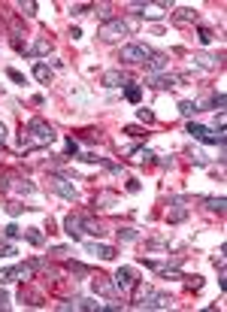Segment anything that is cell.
Masks as SVG:
<instances>
[{"instance_id":"cell-1","label":"cell","mask_w":227,"mask_h":312,"mask_svg":"<svg viewBox=\"0 0 227 312\" xmlns=\"http://www.w3.org/2000/svg\"><path fill=\"white\" fill-rule=\"evenodd\" d=\"M55 127L49 124V121H42V118H30L27 124H24V133H21V140H24V152L27 149H39V146H52L55 143Z\"/></svg>"},{"instance_id":"cell-2","label":"cell","mask_w":227,"mask_h":312,"mask_svg":"<svg viewBox=\"0 0 227 312\" xmlns=\"http://www.w3.org/2000/svg\"><path fill=\"white\" fill-rule=\"evenodd\" d=\"M130 33V21H124V18H109V21H103L100 27H97V36L103 39V42H118L121 36H127Z\"/></svg>"},{"instance_id":"cell-3","label":"cell","mask_w":227,"mask_h":312,"mask_svg":"<svg viewBox=\"0 0 227 312\" xmlns=\"http://www.w3.org/2000/svg\"><path fill=\"white\" fill-rule=\"evenodd\" d=\"M61 309H85V312H118V303H100V300H85V297H70L61 303Z\"/></svg>"},{"instance_id":"cell-4","label":"cell","mask_w":227,"mask_h":312,"mask_svg":"<svg viewBox=\"0 0 227 312\" xmlns=\"http://www.w3.org/2000/svg\"><path fill=\"white\" fill-rule=\"evenodd\" d=\"M137 306H140V309H170V306H173V297L164 294V291H152V288H146V291L137 297Z\"/></svg>"},{"instance_id":"cell-5","label":"cell","mask_w":227,"mask_h":312,"mask_svg":"<svg viewBox=\"0 0 227 312\" xmlns=\"http://www.w3.org/2000/svg\"><path fill=\"white\" fill-rule=\"evenodd\" d=\"M149 55H152V49L146 42H127V46H121V61L124 64H146Z\"/></svg>"},{"instance_id":"cell-6","label":"cell","mask_w":227,"mask_h":312,"mask_svg":"<svg viewBox=\"0 0 227 312\" xmlns=\"http://www.w3.org/2000/svg\"><path fill=\"white\" fill-rule=\"evenodd\" d=\"M115 288H118L121 294L137 291V288H140V276H137V270H133V267H118V270H115Z\"/></svg>"},{"instance_id":"cell-7","label":"cell","mask_w":227,"mask_h":312,"mask_svg":"<svg viewBox=\"0 0 227 312\" xmlns=\"http://www.w3.org/2000/svg\"><path fill=\"white\" fill-rule=\"evenodd\" d=\"M188 133H191L194 140L206 143V146H224V137H221V133H212L206 124H194V121H188Z\"/></svg>"},{"instance_id":"cell-8","label":"cell","mask_w":227,"mask_h":312,"mask_svg":"<svg viewBox=\"0 0 227 312\" xmlns=\"http://www.w3.org/2000/svg\"><path fill=\"white\" fill-rule=\"evenodd\" d=\"M49 185H52V191H55V194H61L64 200H73V197H76L73 182H70V179H64V176H49Z\"/></svg>"},{"instance_id":"cell-9","label":"cell","mask_w":227,"mask_h":312,"mask_svg":"<svg viewBox=\"0 0 227 312\" xmlns=\"http://www.w3.org/2000/svg\"><path fill=\"white\" fill-rule=\"evenodd\" d=\"M167 67H170V58H167L164 52H152V55H149V61H146V70H149V76L167 73Z\"/></svg>"},{"instance_id":"cell-10","label":"cell","mask_w":227,"mask_h":312,"mask_svg":"<svg viewBox=\"0 0 227 312\" xmlns=\"http://www.w3.org/2000/svg\"><path fill=\"white\" fill-rule=\"evenodd\" d=\"M176 82H182V79L173 76V73H158V76H149V79H146V85H149V88H158V91L176 88Z\"/></svg>"},{"instance_id":"cell-11","label":"cell","mask_w":227,"mask_h":312,"mask_svg":"<svg viewBox=\"0 0 227 312\" xmlns=\"http://www.w3.org/2000/svg\"><path fill=\"white\" fill-rule=\"evenodd\" d=\"M64 234H67L73 243L82 240V215H79V212H70V215L64 218Z\"/></svg>"},{"instance_id":"cell-12","label":"cell","mask_w":227,"mask_h":312,"mask_svg":"<svg viewBox=\"0 0 227 312\" xmlns=\"http://www.w3.org/2000/svg\"><path fill=\"white\" fill-rule=\"evenodd\" d=\"M85 252L94 255V258H100V261H112V258H115V249H112V246H103V243H85Z\"/></svg>"},{"instance_id":"cell-13","label":"cell","mask_w":227,"mask_h":312,"mask_svg":"<svg viewBox=\"0 0 227 312\" xmlns=\"http://www.w3.org/2000/svg\"><path fill=\"white\" fill-rule=\"evenodd\" d=\"M194 64L203 67V70H218V67H221V58H218V55H209V52H197V55H194Z\"/></svg>"},{"instance_id":"cell-14","label":"cell","mask_w":227,"mask_h":312,"mask_svg":"<svg viewBox=\"0 0 227 312\" xmlns=\"http://www.w3.org/2000/svg\"><path fill=\"white\" fill-rule=\"evenodd\" d=\"M103 85H106V88H124V85H127V76H124L121 70H109V73H103Z\"/></svg>"},{"instance_id":"cell-15","label":"cell","mask_w":227,"mask_h":312,"mask_svg":"<svg viewBox=\"0 0 227 312\" xmlns=\"http://www.w3.org/2000/svg\"><path fill=\"white\" fill-rule=\"evenodd\" d=\"M170 203L176 206V209H170V225H179V221H185V218H188V209L182 206V203H185V197H173Z\"/></svg>"},{"instance_id":"cell-16","label":"cell","mask_w":227,"mask_h":312,"mask_svg":"<svg viewBox=\"0 0 227 312\" xmlns=\"http://www.w3.org/2000/svg\"><path fill=\"white\" fill-rule=\"evenodd\" d=\"M130 161H133V164H152V161H155V152L146 149V146H137V149L130 152Z\"/></svg>"},{"instance_id":"cell-17","label":"cell","mask_w":227,"mask_h":312,"mask_svg":"<svg viewBox=\"0 0 227 312\" xmlns=\"http://www.w3.org/2000/svg\"><path fill=\"white\" fill-rule=\"evenodd\" d=\"M33 76H36V82H42V85H49L55 73H52V67H49V64H42V61H36V64H33Z\"/></svg>"},{"instance_id":"cell-18","label":"cell","mask_w":227,"mask_h":312,"mask_svg":"<svg viewBox=\"0 0 227 312\" xmlns=\"http://www.w3.org/2000/svg\"><path fill=\"white\" fill-rule=\"evenodd\" d=\"M124 97H127V103H140V100H143V88H140L137 82L127 79V85H124Z\"/></svg>"},{"instance_id":"cell-19","label":"cell","mask_w":227,"mask_h":312,"mask_svg":"<svg viewBox=\"0 0 227 312\" xmlns=\"http://www.w3.org/2000/svg\"><path fill=\"white\" fill-rule=\"evenodd\" d=\"M94 291H97V294H103V297H115V288L109 285V279H106V276H97V279H94Z\"/></svg>"},{"instance_id":"cell-20","label":"cell","mask_w":227,"mask_h":312,"mask_svg":"<svg viewBox=\"0 0 227 312\" xmlns=\"http://www.w3.org/2000/svg\"><path fill=\"white\" fill-rule=\"evenodd\" d=\"M203 203H206V209H209V212H218V215H224V209H227L224 197H203Z\"/></svg>"},{"instance_id":"cell-21","label":"cell","mask_w":227,"mask_h":312,"mask_svg":"<svg viewBox=\"0 0 227 312\" xmlns=\"http://www.w3.org/2000/svg\"><path fill=\"white\" fill-rule=\"evenodd\" d=\"M179 24H188V21H197V9H191V6H182V9H176V15H173Z\"/></svg>"},{"instance_id":"cell-22","label":"cell","mask_w":227,"mask_h":312,"mask_svg":"<svg viewBox=\"0 0 227 312\" xmlns=\"http://www.w3.org/2000/svg\"><path fill=\"white\" fill-rule=\"evenodd\" d=\"M21 237H24L30 246H42V234H39V228H27V231H21Z\"/></svg>"},{"instance_id":"cell-23","label":"cell","mask_w":227,"mask_h":312,"mask_svg":"<svg viewBox=\"0 0 227 312\" xmlns=\"http://www.w3.org/2000/svg\"><path fill=\"white\" fill-rule=\"evenodd\" d=\"M49 49H52V42H46V39H36V42H33V49H27L24 55H33V58H36V55H49Z\"/></svg>"},{"instance_id":"cell-24","label":"cell","mask_w":227,"mask_h":312,"mask_svg":"<svg viewBox=\"0 0 227 312\" xmlns=\"http://www.w3.org/2000/svg\"><path fill=\"white\" fill-rule=\"evenodd\" d=\"M179 112H182L185 118H191L194 112H200V106H197L194 100H182V103H179Z\"/></svg>"},{"instance_id":"cell-25","label":"cell","mask_w":227,"mask_h":312,"mask_svg":"<svg viewBox=\"0 0 227 312\" xmlns=\"http://www.w3.org/2000/svg\"><path fill=\"white\" fill-rule=\"evenodd\" d=\"M9 188H15L18 194H33V182H27V179H15V185H9Z\"/></svg>"},{"instance_id":"cell-26","label":"cell","mask_w":227,"mask_h":312,"mask_svg":"<svg viewBox=\"0 0 227 312\" xmlns=\"http://www.w3.org/2000/svg\"><path fill=\"white\" fill-rule=\"evenodd\" d=\"M82 228H85V231H91L94 237H103V234H106V231H103L97 221H91V218H85V215H82Z\"/></svg>"},{"instance_id":"cell-27","label":"cell","mask_w":227,"mask_h":312,"mask_svg":"<svg viewBox=\"0 0 227 312\" xmlns=\"http://www.w3.org/2000/svg\"><path fill=\"white\" fill-rule=\"evenodd\" d=\"M224 103H227V97H224V94H221V91H218V94H212V97H209V106H212V109H215V112H224Z\"/></svg>"},{"instance_id":"cell-28","label":"cell","mask_w":227,"mask_h":312,"mask_svg":"<svg viewBox=\"0 0 227 312\" xmlns=\"http://www.w3.org/2000/svg\"><path fill=\"white\" fill-rule=\"evenodd\" d=\"M197 39H200L203 46H209V42L215 39V33H212V27H197Z\"/></svg>"},{"instance_id":"cell-29","label":"cell","mask_w":227,"mask_h":312,"mask_svg":"<svg viewBox=\"0 0 227 312\" xmlns=\"http://www.w3.org/2000/svg\"><path fill=\"white\" fill-rule=\"evenodd\" d=\"M18 276H15V267H3L0 270V285H9V282H15Z\"/></svg>"},{"instance_id":"cell-30","label":"cell","mask_w":227,"mask_h":312,"mask_svg":"<svg viewBox=\"0 0 227 312\" xmlns=\"http://www.w3.org/2000/svg\"><path fill=\"white\" fill-rule=\"evenodd\" d=\"M137 237H140V234H137L133 228H121V231H118V240H124V243H137Z\"/></svg>"},{"instance_id":"cell-31","label":"cell","mask_w":227,"mask_h":312,"mask_svg":"<svg viewBox=\"0 0 227 312\" xmlns=\"http://www.w3.org/2000/svg\"><path fill=\"white\" fill-rule=\"evenodd\" d=\"M3 237H6V240H18V237H21V228H18V225H6V228H3Z\"/></svg>"},{"instance_id":"cell-32","label":"cell","mask_w":227,"mask_h":312,"mask_svg":"<svg viewBox=\"0 0 227 312\" xmlns=\"http://www.w3.org/2000/svg\"><path fill=\"white\" fill-rule=\"evenodd\" d=\"M18 9H21V15H33V12H36V3H33V0H21Z\"/></svg>"},{"instance_id":"cell-33","label":"cell","mask_w":227,"mask_h":312,"mask_svg":"<svg viewBox=\"0 0 227 312\" xmlns=\"http://www.w3.org/2000/svg\"><path fill=\"white\" fill-rule=\"evenodd\" d=\"M185 285H188V291H200V288H203V279H200V276H188Z\"/></svg>"},{"instance_id":"cell-34","label":"cell","mask_w":227,"mask_h":312,"mask_svg":"<svg viewBox=\"0 0 227 312\" xmlns=\"http://www.w3.org/2000/svg\"><path fill=\"white\" fill-rule=\"evenodd\" d=\"M100 203H115V194H97V197H94V206H100Z\"/></svg>"},{"instance_id":"cell-35","label":"cell","mask_w":227,"mask_h":312,"mask_svg":"<svg viewBox=\"0 0 227 312\" xmlns=\"http://www.w3.org/2000/svg\"><path fill=\"white\" fill-rule=\"evenodd\" d=\"M140 121L152 124V121H155V112H152V109H140Z\"/></svg>"},{"instance_id":"cell-36","label":"cell","mask_w":227,"mask_h":312,"mask_svg":"<svg viewBox=\"0 0 227 312\" xmlns=\"http://www.w3.org/2000/svg\"><path fill=\"white\" fill-rule=\"evenodd\" d=\"M64 152H67V155H79V143H76V140H67Z\"/></svg>"},{"instance_id":"cell-37","label":"cell","mask_w":227,"mask_h":312,"mask_svg":"<svg viewBox=\"0 0 227 312\" xmlns=\"http://www.w3.org/2000/svg\"><path fill=\"white\" fill-rule=\"evenodd\" d=\"M6 76H9L12 82H18V85H24V76H21L18 70H6Z\"/></svg>"},{"instance_id":"cell-38","label":"cell","mask_w":227,"mask_h":312,"mask_svg":"<svg viewBox=\"0 0 227 312\" xmlns=\"http://www.w3.org/2000/svg\"><path fill=\"white\" fill-rule=\"evenodd\" d=\"M124 133H130V137H137V140H140V137H146V133H143L137 124H127V127H124Z\"/></svg>"},{"instance_id":"cell-39","label":"cell","mask_w":227,"mask_h":312,"mask_svg":"<svg viewBox=\"0 0 227 312\" xmlns=\"http://www.w3.org/2000/svg\"><path fill=\"white\" fill-rule=\"evenodd\" d=\"M94 9H97V12H100V15H103V18H106V21H109V3H97V6H94Z\"/></svg>"},{"instance_id":"cell-40","label":"cell","mask_w":227,"mask_h":312,"mask_svg":"<svg viewBox=\"0 0 227 312\" xmlns=\"http://www.w3.org/2000/svg\"><path fill=\"white\" fill-rule=\"evenodd\" d=\"M70 270H73V273H79V276H85V273H88V267H85V264H70Z\"/></svg>"},{"instance_id":"cell-41","label":"cell","mask_w":227,"mask_h":312,"mask_svg":"<svg viewBox=\"0 0 227 312\" xmlns=\"http://www.w3.org/2000/svg\"><path fill=\"white\" fill-rule=\"evenodd\" d=\"M0 309H9V294L0 288Z\"/></svg>"},{"instance_id":"cell-42","label":"cell","mask_w":227,"mask_h":312,"mask_svg":"<svg viewBox=\"0 0 227 312\" xmlns=\"http://www.w3.org/2000/svg\"><path fill=\"white\" fill-rule=\"evenodd\" d=\"M224 112H218V118H215V124H218V133H221V137H224Z\"/></svg>"},{"instance_id":"cell-43","label":"cell","mask_w":227,"mask_h":312,"mask_svg":"<svg viewBox=\"0 0 227 312\" xmlns=\"http://www.w3.org/2000/svg\"><path fill=\"white\" fill-rule=\"evenodd\" d=\"M21 209H24V206H18V203H9V206H6V212H9V215H18Z\"/></svg>"},{"instance_id":"cell-44","label":"cell","mask_w":227,"mask_h":312,"mask_svg":"<svg viewBox=\"0 0 227 312\" xmlns=\"http://www.w3.org/2000/svg\"><path fill=\"white\" fill-rule=\"evenodd\" d=\"M9 255H15V249L12 246H0V258H9Z\"/></svg>"},{"instance_id":"cell-45","label":"cell","mask_w":227,"mask_h":312,"mask_svg":"<svg viewBox=\"0 0 227 312\" xmlns=\"http://www.w3.org/2000/svg\"><path fill=\"white\" fill-rule=\"evenodd\" d=\"M85 9H91V6H88V3H76V6H73V12H76V15H82Z\"/></svg>"},{"instance_id":"cell-46","label":"cell","mask_w":227,"mask_h":312,"mask_svg":"<svg viewBox=\"0 0 227 312\" xmlns=\"http://www.w3.org/2000/svg\"><path fill=\"white\" fill-rule=\"evenodd\" d=\"M12 49H15V52H24V42H21L18 36H12Z\"/></svg>"},{"instance_id":"cell-47","label":"cell","mask_w":227,"mask_h":312,"mask_svg":"<svg viewBox=\"0 0 227 312\" xmlns=\"http://www.w3.org/2000/svg\"><path fill=\"white\" fill-rule=\"evenodd\" d=\"M191 158H194V161H197V164H206V155H203V152H194V155H191Z\"/></svg>"},{"instance_id":"cell-48","label":"cell","mask_w":227,"mask_h":312,"mask_svg":"<svg viewBox=\"0 0 227 312\" xmlns=\"http://www.w3.org/2000/svg\"><path fill=\"white\" fill-rule=\"evenodd\" d=\"M127 191H133V194H137V191H140V182H137V179H130V182H127Z\"/></svg>"},{"instance_id":"cell-49","label":"cell","mask_w":227,"mask_h":312,"mask_svg":"<svg viewBox=\"0 0 227 312\" xmlns=\"http://www.w3.org/2000/svg\"><path fill=\"white\" fill-rule=\"evenodd\" d=\"M3 143H6V124L0 121V146H3Z\"/></svg>"}]
</instances>
